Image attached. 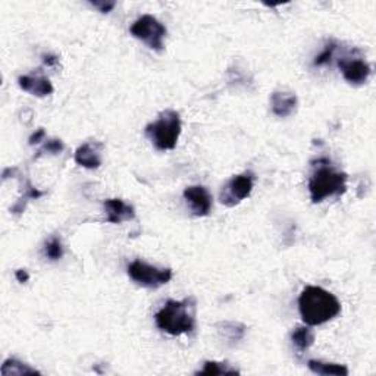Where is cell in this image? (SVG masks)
I'll list each match as a JSON object with an SVG mask.
<instances>
[{"instance_id": "obj_20", "label": "cell", "mask_w": 376, "mask_h": 376, "mask_svg": "<svg viewBox=\"0 0 376 376\" xmlns=\"http://www.w3.org/2000/svg\"><path fill=\"white\" fill-rule=\"evenodd\" d=\"M336 50H337V43H336V41H331V43H328L325 46V49H323L322 54L315 58V62H313V65H315V67L327 65L328 62L332 59L333 54H336Z\"/></svg>"}, {"instance_id": "obj_8", "label": "cell", "mask_w": 376, "mask_h": 376, "mask_svg": "<svg viewBox=\"0 0 376 376\" xmlns=\"http://www.w3.org/2000/svg\"><path fill=\"white\" fill-rule=\"evenodd\" d=\"M338 68L342 77L353 86H362L371 77V65L366 60L357 58H342L338 60Z\"/></svg>"}, {"instance_id": "obj_14", "label": "cell", "mask_w": 376, "mask_h": 376, "mask_svg": "<svg viewBox=\"0 0 376 376\" xmlns=\"http://www.w3.org/2000/svg\"><path fill=\"white\" fill-rule=\"evenodd\" d=\"M218 332L226 342L229 344H235L238 341H242L246 336V327L239 322H231V320H225V322H219L218 325Z\"/></svg>"}, {"instance_id": "obj_12", "label": "cell", "mask_w": 376, "mask_h": 376, "mask_svg": "<svg viewBox=\"0 0 376 376\" xmlns=\"http://www.w3.org/2000/svg\"><path fill=\"white\" fill-rule=\"evenodd\" d=\"M18 84L24 91L33 94L37 97H46L50 96L55 91L49 78L43 75H21L18 78Z\"/></svg>"}, {"instance_id": "obj_22", "label": "cell", "mask_w": 376, "mask_h": 376, "mask_svg": "<svg viewBox=\"0 0 376 376\" xmlns=\"http://www.w3.org/2000/svg\"><path fill=\"white\" fill-rule=\"evenodd\" d=\"M91 6L96 8L99 12L102 14H109L113 10V8L117 6V2H113V0H94V2H90Z\"/></svg>"}, {"instance_id": "obj_21", "label": "cell", "mask_w": 376, "mask_h": 376, "mask_svg": "<svg viewBox=\"0 0 376 376\" xmlns=\"http://www.w3.org/2000/svg\"><path fill=\"white\" fill-rule=\"evenodd\" d=\"M64 143H62L60 140H49L43 149H40L38 152V156L40 154H45V153H50V154H58L60 153L62 150H64Z\"/></svg>"}, {"instance_id": "obj_6", "label": "cell", "mask_w": 376, "mask_h": 376, "mask_svg": "<svg viewBox=\"0 0 376 376\" xmlns=\"http://www.w3.org/2000/svg\"><path fill=\"white\" fill-rule=\"evenodd\" d=\"M131 34L144 41L150 49L161 51L163 49V40L166 37V28L162 23L152 15H143L130 28Z\"/></svg>"}, {"instance_id": "obj_15", "label": "cell", "mask_w": 376, "mask_h": 376, "mask_svg": "<svg viewBox=\"0 0 376 376\" xmlns=\"http://www.w3.org/2000/svg\"><path fill=\"white\" fill-rule=\"evenodd\" d=\"M0 373L3 376H24V375H40V372L28 364L19 362L18 359H8L3 364Z\"/></svg>"}, {"instance_id": "obj_13", "label": "cell", "mask_w": 376, "mask_h": 376, "mask_svg": "<svg viewBox=\"0 0 376 376\" xmlns=\"http://www.w3.org/2000/svg\"><path fill=\"white\" fill-rule=\"evenodd\" d=\"M297 96L294 93H287V91H275L272 96H270V108L272 112L279 118H287L292 115L297 109Z\"/></svg>"}, {"instance_id": "obj_4", "label": "cell", "mask_w": 376, "mask_h": 376, "mask_svg": "<svg viewBox=\"0 0 376 376\" xmlns=\"http://www.w3.org/2000/svg\"><path fill=\"white\" fill-rule=\"evenodd\" d=\"M145 135L158 150H172L181 135L180 113L172 109L163 110L158 119L145 127Z\"/></svg>"}, {"instance_id": "obj_23", "label": "cell", "mask_w": 376, "mask_h": 376, "mask_svg": "<svg viewBox=\"0 0 376 376\" xmlns=\"http://www.w3.org/2000/svg\"><path fill=\"white\" fill-rule=\"evenodd\" d=\"M45 137H46L45 130H43V128H38V130L30 137V144H31V145L38 144V143H41V141L45 140Z\"/></svg>"}, {"instance_id": "obj_16", "label": "cell", "mask_w": 376, "mask_h": 376, "mask_svg": "<svg viewBox=\"0 0 376 376\" xmlns=\"http://www.w3.org/2000/svg\"><path fill=\"white\" fill-rule=\"evenodd\" d=\"M307 366L313 373H318V375H338V376H347L349 375V369L344 366V364L309 360Z\"/></svg>"}, {"instance_id": "obj_1", "label": "cell", "mask_w": 376, "mask_h": 376, "mask_svg": "<svg viewBox=\"0 0 376 376\" xmlns=\"http://www.w3.org/2000/svg\"><path fill=\"white\" fill-rule=\"evenodd\" d=\"M298 310L305 323L316 327L337 318L341 312V305L329 291L309 285L301 291L298 297Z\"/></svg>"}, {"instance_id": "obj_2", "label": "cell", "mask_w": 376, "mask_h": 376, "mask_svg": "<svg viewBox=\"0 0 376 376\" xmlns=\"http://www.w3.org/2000/svg\"><path fill=\"white\" fill-rule=\"evenodd\" d=\"M154 320L159 329L174 337L193 332L196 328V300L193 297L183 301L169 300L156 313Z\"/></svg>"}, {"instance_id": "obj_5", "label": "cell", "mask_w": 376, "mask_h": 376, "mask_svg": "<svg viewBox=\"0 0 376 376\" xmlns=\"http://www.w3.org/2000/svg\"><path fill=\"white\" fill-rule=\"evenodd\" d=\"M130 278L144 288H159L172 279V270L169 268L159 269L148 265L141 260H134L128 266Z\"/></svg>"}, {"instance_id": "obj_11", "label": "cell", "mask_w": 376, "mask_h": 376, "mask_svg": "<svg viewBox=\"0 0 376 376\" xmlns=\"http://www.w3.org/2000/svg\"><path fill=\"white\" fill-rule=\"evenodd\" d=\"M106 211V221L109 224H122L135 218V209L121 198H109L103 203Z\"/></svg>"}, {"instance_id": "obj_7", "label": "cell", "mask_w": 376, "mask_h": 376, "mask_svg": "<svg viewBox=\"0 0 376 376\" xmlns=\"http://www.w3.org/2000/svg\"><path fill=\"white\" fill-rule=\"evenodd\" d=\"M255 185V174L253 172H244L242 175H237L234 178L229 180L224 190L221 191V203L234 207L242 203L243 200L252 194Z\"/></svg>"}, {"instance_id": "obj_24", "label": "cell", "mask_w": 376, "mask_h": 376, "mask_svg": "<svg viewBox=\"0 0 376 376\" xmlns=\"http://www.w3.org/2000/svg\"><path fill=\"white\" fill-rule=\"evenodd\" d=\"M15 277H16L18 282H21V284H25V282H28V279H30V275H28V272H27L25 269H19V270H16Z\"/></svg>"}, {"instance_id": "obj_25", "label": "cell", "mask_w": 376, "mask_h": 376, "mask_svg": "<svg viewBox=\"0 0 376 376\" xmlns=\"http://www.w3.org/2000/svg\"><path fill=\"white\" fill-rule=\"evenodd\" d=\"M43 62L47 65V67H55L58 65V62H59V58L55 56V55H45L43 56Z\"/></svg>"}, {"instance_id": "obj_17", "label": "cell", "mask_w": 376, "mask_h": 376, "mask_svg": "<svg viewBox=\"0 0 376 376\" xmlns=\"http://www.w3.org/2000/svg\"><path fill=\"white\" fill-rule=\"evenodd\" d=\"M291 340L292 344H294L300 351H306L313 346V342H315V333H313L312 329L307 327H298L292 331Z\"/></svg>"}, {"instance_id": "obj_19", "label": "cell", "mask_w": 376, "mask_h": 376, "mask_svg": "<svg viewBox=\"0 0 376 376\" xmlns=\"http://www.w3.org/2000/svg\"><path fill=\"white\" fill-rule=\"evenodd\" d=\"M45 253H46V256L50 260H59V259H62V256H64V247H62L60 239L56 238V237L50 238L49 242H47V244H46Z\"/></svg>"}, {"instance_id": "obj_3", "label": "cell", "mask_w": 376, "mask_h": 376, "mask_svg": "<svg viewBox=\"0 0 376 376\" xmlns=\"http://www.w3.org/2000/svg\"><path fill=\"white\" fill-rule=\"evenodd\" d=\"M320 165L309 180V193L313 203H320L328 197L341 196L347 190V174L332 169L331 166Z\"/></svg>"}, {"instance_id": "obj_18", "label": "cell", "mask_w": 376, "mask_h": 376, "mask_svg": "<svg viewBox=\"0 0 376 376\" xmlns=\"http://www.w3.org/2000/svg\"><path fill=\"white\" fill-rule=\"evenodd\" d=\"M196 375H239V371L233 368L231 364L219 363V362H204L203 369L198 371Z\"/></svg>"}, {"instance_id": "obj_10", "label": "cell", "mask_w": 376, "mask_h": 376, "mask_svg": "<svg viewBox=\"0 0 376 376\" xmlns=\"http://www.w3.org/2000/svg\"><path fill=\"white\" fill-rule=\"evenodd\" d=\"M103 144L99 141H87L81 144L75 152V162L86 169H97L102 165Z\"/></svg>"}, {"instance_id": "obj_9", "label": "cell", "mask_w": 376, "mask_h": 376, "mask_svg": "<svg viewBox=\"0 0 376 376\" xmlns=\"http://www.w3.org/2000/svg\"><path fill=\"white\" fill-rule=\"evenodd\" d=\"M184 198L191 206L193 215L207 216L212 211V196L209 194L204 187L193 185L184 190Z\"/></svg>"}]
</instances>
